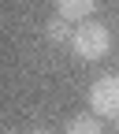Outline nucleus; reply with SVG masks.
Masks as SVG:
<instances>
[{
    "label": "nucleus",
    "instance_id": "obj_4",
    "mask_svg": "<svg viewBox=\"0 0 119 134\" xmlns=\"http://www.w3.org/2000/svg\"><path fill=\"white\" fill-rule=\"evenodd\" d=\"M67 134H104V127H100V115L93 112H78L67 119Z\"/></svg>",
    "mask_w": 119,
    "mask_h": 134
},
{
    "label": "nucleus",
    "instance_id": "obj_3",
    "mask_svg": "<svg viewBox=\"0 0 119 134\" xmlns=\"http://www.w3.org/2000/svg\"><path fill=\"white\" fill-rule=\"evenodd\" d=\"M97 0H56V15L67 23H89Z\"/></svg>",
    "mask_w": 119,
    "mask_h": 134
},
{
    "label": "nucleus",
    "instance_id": "obj_7",
    "mask_svg": "<svg viewBox=\"0 0 119 134\" xmlns=\"http://www.w3.org/2000/svg\"><path fill=\"white\" fill-rule=\"evenodd\" d=\"M8 134H11V130H8Z\"/></svg>",
    "mask_w": 119,
    "mask_h": 134
},
{
    "label": "nucleus",
    "instance_id": "obj_2",
    "mask_svg": "<svg viewBox=\"0 0 119 134\" xmlns=\"http://www.w3.org/2000/svg\"><path fill=\"white\" fill-rule=\"evenodd\" d=\"M89 108L100 119H115L119 123V75H100L89 86Z\"/></svg>",
    "mask_w": 119,
    "mask_h": 134
},
{
    "label": "nucleus",
    "instance_id": "obj_1",
    "mask_svg": "<svg viewBox=\"0 0 119 134\" xmlns=\"http://www.w3.org/2000/svg\"><path fill=\"white\" fill-rule=\"evenodd\" d=\"M71 48L78 60H104L112 52V34L104 23H78L75 26V37H71Z\"/></svg>",
    "mask_w": 119,
    "mask_h": 134
},
{
    "label": "nucleus",
    "instance_id": "obj_6",
    "mask_svg": "<svg viewBox=\"0 0 119 134\" xmlns=\"http://www.w3.org/2000/svg\"><path fill=\"white\" fill-rule=\"evenodd\" d=\"M33 134H52V130H45V127H37V130H33Z\"/></svg>",
    "mask_w": 119,
    "mask_h": 134
},
{
    "label": "nucleus",
    "instance_id": "obj_5",
    "mask_svg": "<svg viewBox=\"0 0 119 134\" xmlns=\"http://www.w3.org/2000/svg\"><path fill=\"white\" fill-rule=\"evenodd\" d=\"M45 37L52 41V45H60V41H71V37H75V30L67 26V19H60V15H56V19H48V26H45Z\"/></svg>",
    "mask_w": 119,
    "mask_h": 134
}]
</instances>
